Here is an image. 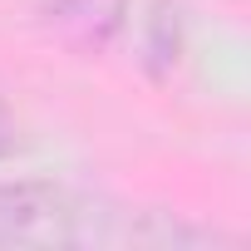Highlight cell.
<instances>
[{
	"label": "cell",
	"instance_id": "obj_3",
	"mask_svg": "<svg viewBox=\"0 0 251 251\" xmlns=\"http://www.w3.org/2000/svg\"><path fill=\"white\" fill-rule=\"evenodd\" d=\"M143 54L153 64V74H168L182 54V25H177V10L173 5H153L148 25H143Z\"/></svg>",
	"mask_w": 251,
	"mask_h": 251
},
{
	"label": "cell",
	"instance_id": "obj_4",
	"mask_svg": "<svg viewBox=\"0 0 251 251\" xmlns=\"http://www.w3.org/2000/svg\"><path fill=\"white\" fill-rule=\"evenodd\" d=\"M15 143H20V128H15L10 108L0 103V158H10V153H15Z\"/></svg>",
	"mask_w": 251,
	"mask_h": 251
},
{
	"label": "cell",
	"instance_id": "obj_1",
	"mask_svg": "<svg viewBox=\"0 0 251 251\" xmlns=\"http://www.w3.org/2000/svg\"><path fill=\"white\" fill-rule=\"evenodd\" d=\"M118 241L108 212L54 182H0V251H59Z\"/></svg>",
	"mask_w": 251,
	"mask_h": 251
},
{
	"label": "cell",
	"instance_id": "obj_2",
	"mask_svg": "<svg viewBox=\"0 0 251 251\" xmlns=\"http://www.w3.org/2000/svg\"><path fill=\"white\" fill-rule=\"evenodd\" d=\"M123 20H128V0H40V25L84 50L108 45Z\"/></svg>",
	"mask_w": 251,
	"mask_h": 251
}]
</instances>
